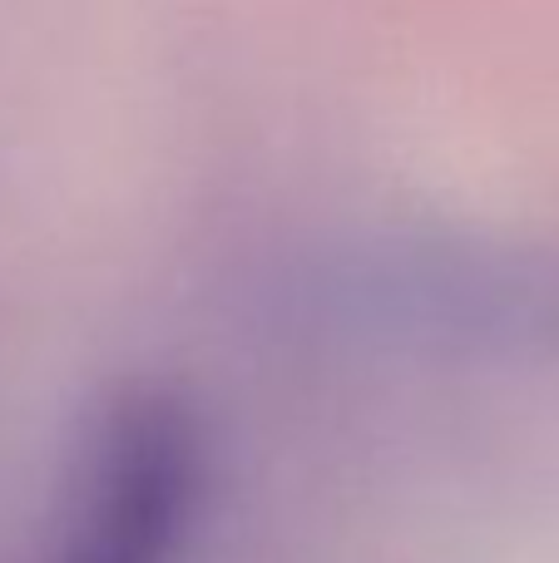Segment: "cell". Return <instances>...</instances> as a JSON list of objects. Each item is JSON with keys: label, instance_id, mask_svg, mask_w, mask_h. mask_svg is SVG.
<instances>
[{"label": "cell", "instance_id": "obj_2", "mask_svg": "<svg viewBox=\"0 0 559 563\" xmlns=\"http://www.w3.org/2000/svg\"><path fill=\"white\" fill-rule=\"evenodd\" d=\"M208 440L194 400L139 380L95 416L55 563H174L204 499Z\"/></svg>", "mask_w": 559, "mask_h": 563}, {"label": "cell", "instance_id": "obj_1", "mask_svg": "<svg viewBox=\"0 0 559 563\" xmlns=\"http://www.w3.org/2000/svg\"><path fill=\"white\" fill-rule=\"evenodd\" d=\"M313 327L426 361H559V247L465 228H396L313 253L293 277Z\"/></svg>", "mask_w": 559, "mask_h": 563}]
</instances>
